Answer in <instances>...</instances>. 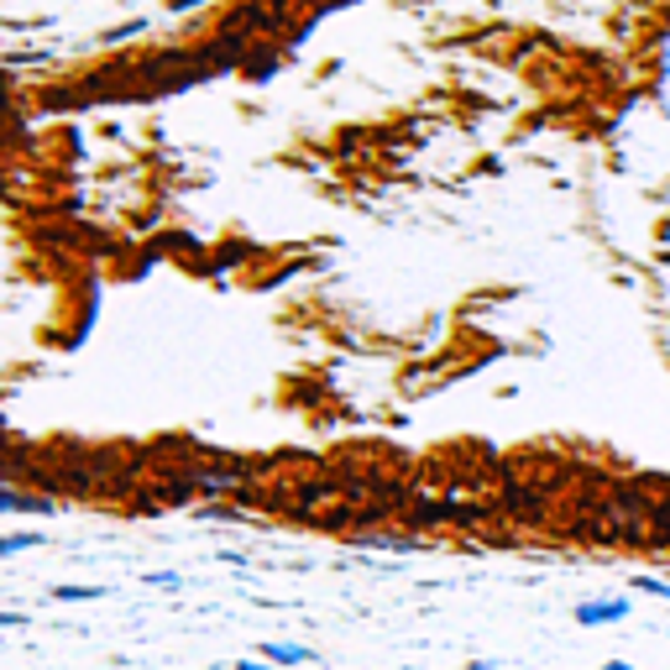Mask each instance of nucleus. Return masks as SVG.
Wrapping results in <instances>:
<instances>
[{
  "mask_svg": "<svg viewBox=\"0 0 670 670\" xmlns=\"http://www.w3.org/2000/svg\"><path fill=\"white\" fill-rule=\"evenodd\" d=\"M602 670H634V666H628V660H608V666H602Z\"/></svg>",
  "mask_w": 670,
  "mask_h": 670,
  "instance_id": "8",
  "label": "nucleus"
},
{
  "mask_svg": "<svg viewBox=\"0 0 670 670\" xmlns=\"http://www.w3.org/2000/svg\"><path fill=\"white\" fill-rule=\"evenodd\" d=\"M26 545H37V534H5V540H0V555H22Z\"/></svg>",
  "mask_w": 670,
  "mask_h": 670,
  "instance_id": "3",
  "label": "nucleus"
},
{
  "mask_svg": "<svg viewBox=\"0 0 670 670\" xmlns=\"http://www.w3.org/2000/svg\"><path fill=\"white\" fill-rule=\"evenodd\" d=\"M236 670H278L273 660H236Z\"/></svg>",
  "mask_w": 670,
  "mask_h": 670,
  "instance_id": "7",
  "label": "nucleus"
},
{
  "mask_svg": "<svg viewBox=\"0 0 670 670\" xmlns=\"http://www.w3.org/2000/svg\"><path fill=\"white\" fill-rule=\"evenodd\" d=\"M147 581H152V587H178V576H173V571H152Z\"/></svg>",
  "mask_w": 670,
  "mask_h": 670,
  "instance_id": "6",
  "label": "nucleus"
},
{
  "mask_svg": "<svg viewBox=\"0 0 670 670\" xmlns=\"http://www.w3.org/2000/svg\"><path fill=\"white\" fill-rule=\"evenodd\" d=\"M634 587H639V592H649V598H670V587H666V581H655V576H639Z\"/></svg>",
  "mask_w": 670,
  "mask_h": 670,
  "instance_id": "5",
  "label": "nucleus"
},
{
  "mask_svg": "<svg viewBox=\"0 0 670 670\" xmlns=\"http://www.w3.org/2000/svg\"><path fill=\"white\" fill-rule=\"evenodd\" d=\"M461 670H493V666H461Z\"/></svg>",
  "mask_w": 670,
  "mask_h": 670,
  "instance_id": "9",
  "label": "nucleus"
},
{
  "mask_svg": "<svg viewBox=\"0 0 670 670\" xmlns=\"http://www.w3.org/2000/svg\"><path fill=\"white\" fill-rule=\"evenodd\" d=\"M619 619H628V598L581 602V608H576V623H587V628H598V623H619Z\"/></svg>",
  "mask_w": 670,
  "mask_h": 670,
  "instance_id": "1",
  "label": "nucleus"
},
{
  "mask_svg": "<svg viewBox=\"0 0 670 670\" xmlns=\"http://www.w3.org/2000/svg\"><path fill=\"white\" fill-rule=\"evenodd\" d=\"M263 660H273V666H310L314 649H304V645H263Z\"/></svg>",
  "mask_w": 670,
  "mask_h": 670,
  "instance_id": "2",
  "label": "nucleus"
},
{
  "mask_svg": "<svg viewBox=\"0 0 670 670\" xmlns=\"http://www.w3.org/2000/svg\"><path fill=\"white\" fill-rule=\"evenodd\" d=\"M79 598H105V587H58V602H79Z\"/></svg>",
  "mask_w": 670,
  "mask_h": 670,
  "instance_id": "4",
  "label": "nucleus"
}]
</instances>
